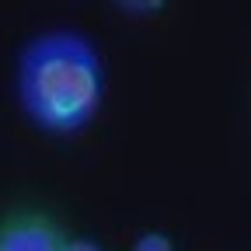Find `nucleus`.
<instances>
[{"label": "nucleus", "mask_w": 251, "mask_h": 251, "mask_svg": "<svg viewBox=\"0 0 251 251\" xmlns=\"http://www.w3.org/2000/svg\"><path fill=\"white\" fill-rule=\"evenodd\" d=\"M63 241L42 220H11L0 230V251H59Z\"/></svg>", "instance_id": "obj_2"}, {"label": "nucleus", "mask_w": 251, "mask_h": 251, "mask_svg": "<svg viewBox=\"0 0 251 251\" xmlns=\"http://www.w3.org/2000/svg\"><path fill=\"white\" fill-rule=\"evenodd\" d=\"M129 251H175V241L164 230H143V234H136Z\"/></svg>", "instance_id": "obj_3"}, {"label": "nucleus", "mask_w": 251, "mask_h": 251, "mask_svg": "<svg viewBox=\"0 0 251 251\" xmlns=\"http://www.w3.org/2000/svg\"><path fill=\"white\" fill-rule=\"evenodd\" d=\"M14 101L46 136H77L105 105V59L77 28H42L14 56Z\"/></svg>", "instance_id": "obj_1"}, {"label": "nucleus", "mask_w": 251, "mask_h": 251, "mask_svg": "<svg viewBox=\"0 0 251 251\" xmlns=\"http://www.w3.org/2000/svg\"><path fill=\"white\" fill-rule=\"evenodd\" d=\"M59 251H105L98 241H91V237H70V241H63Z\"/></svg>", "instance_id": "obj_4"}]
</instances>
